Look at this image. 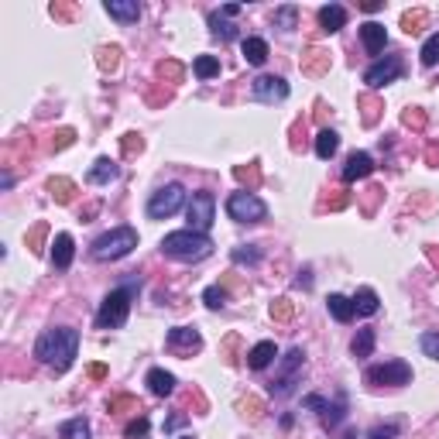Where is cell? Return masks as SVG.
I'll use <instances>...</instances> for the list:
<instances>
[{"mask_svg":"<svg viewBox=\"0 0 439 439\" xmlns=\"http://www.w3.org/2000/svg\"><path fill=\"white\" fill-rule=\"evenodd\" d=\"M79 350V333L73 326H58V330H45V333L38 336V343H35V357L42 364H49L55 367V374H62V371H69V364L76 357Z\"/></svg>","mask_w":439,"mask_h":439,"instance_id":"1","label":"cell"},{"mask_svg":"<svg viewBox=\"0 0 439 439\" xmlns=\"http://www.w3.org/2000/svg\"><path fill=\"white\" fill-rule=\"evenodd\" d=\"M161 254H168V258H175V261H203L213 254V240H209L206 233H196V230L165 233Z\"/></svg>","mask_w":439,"mask_h":439,"instance_id":"2","label":"cell"},{"mask_svg":"<svg viewBox=\"0 0 439 439\" xmlns=\"http://www.w3.org/2000/svg\"><path fill=\"white\" fill-rule=\"evenodd\" d=\"M137 247V230L134 227H113L110 233L93 240V258L97 261H120L128 258L130 251Z\"/></svg>","mask_w":439,"mask_h":439,"instance_id":"3","label":"cell"},{"mask_svg":"<svg viewBox=\"0 0 439 439\" xmlns=\"http://www.w3.org/2000/svg\"><path fill=\"white\" fill-rule=\"evenodd\" d=\"M130 299H134V282L124 285V288H113L100 302V312H97V326L100 330H117L124 326L130 316Z\"/></svg>","mask_w":439,"mask_h":439,"instance_id":"4","label":"cell"},{"mask_svg":"<svg viewBox=\"0 0 439 439\" xmlns=\"http://www.w3.org/2000/svg\"><path fill=\"white\" fill-rule=\"evenodd\" d=\"M364 381L371 388H405L412 385V367L405 361H385V364H374L364 371Z\"/></svg>","mask_w":439,"mask_h":439,"instance_id":"5","label":"cell"},{"mask_svg":"<svg viewBox=\"0 0 439 439\" xmlns=\"http://www.w3.org/2000/svg\"><path fill=\"white\" fill-rule=\"evenodd\" d=\"M227 216L237 220V223H261L268 216V206H264L261 196L244 189V192H233L230 199H227Z\"/></svg>","mask_w":439,"mask_h":439,"instance_id":"6","label":"cell"},{"mask_svg":"<svg viewBox=\"0 0 439 439\" xmlns=\"http://www.w3.org/2000/svg\"><path fill=\"white\" fill-rule=\"evenodd\" d=\"M182 203H185V189L179 182H168V185L155 189V196L148 199V216L152 220H168L182 209Z\"/></svg>","mask_w":439,"mask_h":439,"instance_id":"7","label":"cell"},{"mask_svg":"<svg viewBox=\"0 0 439 439\" xmlns=\"http://www.w3.org/2000/svg\"><path fill=\"white\" fill-rule=\"evenodd\" d=\"M185 216H189V230L196 233H206L213 227V216H216V199H213V192H192V199H189V206H185Z\"/></svg>","mask_w":439,"mask_h":439,"instance_id":"8","label":"cell"},{"mask_svg":"<svg viewBox=\"0 0 439 439\" xmlns=\"http://www.w3.org/2000/svg\"><path fill=\"white\" fill-rule=\"evenodd\" d=\"M405 76V62H402V55H385V58H378L374 66H367V73H364V82L371 86V89H381L388 82H395V79Z\"/></svg>","mask_w":439,"mask_h":439,"instance_id":"9","label":"cell"},{"mask_svg":"<svg viewBox=\"0 0 439 439\" xmlns=\"http://www.w3.org/2000/svg\"><path fill=\"white\" fill-rule=\"evenodd\" d=\"M302 364H306V354H302L299 347H292V350L285 354V361H282V374L271 381V395H278V398L292 395V391H295V378H299V371H302Z\"/></svg>","mask_w":439,"mask_h":439,"instance_id":"10","label":"cell"},{"mask_svg":"<svg viewBox=\"0 0 439 439\" xmlns=\"http://www.w3.org/2000/svg\"><path fill=\"white\" fill-rule=\"evenodd\" d=\"M165 347L175 357H192L196 350H203V336H199V330H192V326H172L168 336H165Z\"/></svg>","mask_w":439,"mask_h":439,"instance_id":"11","label":"cell"},{"mask_svg":"<svg viewBox=\"0 0 439 439\" xmlns=\"http://www.w3.org/2000/svg\"><path fill=\"white\" fill-rule=\"evenodd\" d=\"M251 93L258 104H282L288 100V82L282 76H258L251 82Z\"/></svg>","mask_w":439,"mask_h":439,"instance_id":"12","label":"cell"},{"mask_svg":"<svg viewBox=\"0 0 439 439\" xmlns=\"http://www.w3.org/2000/svg\"><path fill=\"white\" fill-rule=\"evenodd\" d=\"M330 66H333V58H330V52L326 49H319V45H309L306 52H302V58H299V69H302V76H326L330 73Z\"/></svg>","mask_w":439,"mask_h":439,"instance_id":"13","label":"cell"},{"mask_svg":"<svg viewBox=\"0 0 439 439\" xmlns=\"http://www.w3.org/2000/svg\"><path fill=\"white\" fill-rule=\"evenodd\" d=\"M371 172H374V158L367 155V152H354V155L347 158V165H343L340 179H343V182H361V179H367Z\"/></svg>","mask_w":439,"mask_h":439,"instance_id":"14","label":"cell"},{"mask_svg":"<svg viewBox=\"0 0 439 439\" xmlns=\"http://www.w3.org/2000/svg\"><path fill=\"white\" fill-rule=\"evenodd\" d=\"M73 254H76V240L73 233H55V244H52V264L58 271H66L73 264Z\"/></svg>","mask_w":439,"mask_h":439,"instance_id":"15","label":"cell"},{"mask_svg":"<svg viewBox=\"0 0 439 439\" xmlns=\"http://www.w3.org/2000/svg\"><path fill=\"white\" fill-rule=\"evenodd\" d=\"M361 42H364V49H367L371 55H381V52H385V45H388L385 25H378V21H367V25H361Z\"/></svg>","mask_w":439,"mask_h":439,"instance_id":"16","label":"cell"},{"mask_svg":"<svg viewBox=\"0 0 439 439\" xmlns=\"http://www.w3.org/2000/svg\"><path fill=\"white\" fill-rule=\"evenodd\" d=\"M45 189H49V196H52L55 203H62V206H69L73 199H76V182L66 179V175H52V179L45 182Z\"/></svg>","mask_w":439,"mask_h":439,"instance_id":"17","label":"cell"},{"mask_svg":"<svg viewBox=\"0 0 439 439\" xmlns=\"http://www.w3.org/2000/svg\"><path fill=\"white\" fill-rule=\"evenodd\" d=\"M275 357H278V347H275L271 340H261V343H254V347L247 350V367H251V371H264Z\"/></svg>","mask_w":439,"mask_h":439,"instance_id":"18","label":"cell"},{"mask_svg":"<svg viewBox=\"0 0 439 439\" xmlns=\"http://www.w3.org/2000/svg\"><path fill=\"white\" fill-rule=\"evenodd\" d=\"M319 27L326 31V35H336L340 27L347 25V7H340V4H326V7H319Z\"/></svg>","mask_w":439,"mask_h":439,"instance_id":"19","label":"cell"},{"mask_svg":"<svg viewBox=\"0 0 439 439\" xmlns=\"http://www.w3.org/2000/svg\"><path fill=\"white\" fill-rule=\"evenodd\" d=\"M144 381H148V391L158 395V398H168V395L175 391V374H168L165 367H152Z\"/></svg>","mask_w":439,"mask_h":439,"instance_id":"20","label":"cell"},{"mask_svg":"<svg viewBox=\"0 0 439 439\" xmlns=\"http://www.w3.org/2000/svg\"><path fill=\"white\" fill-rule=\"evenodd\" d=\"M106 14L117 18L120 25H134L141 18V7H137V0H106Z\"/></svg>","mask_w":439,"mask_h":439,"instance_id":"21","label":"cell"},{"mask_svg":"<svg viewBox=\"0 0 439 439\" xmlns=\"http://www.w3.org/2000/svg\"><path fill=\"white\" fill-rule=\"evenodd\" d=\"M117 175H120V168H117V161H110V158H97L86 179L93 182V185H110V182L117 179Z\"/></svg>","mask_w":439,"mask_h":439,"instance_id":"22","label":"cell"},{"mask_svg":"<svg viewBox=\"0 0 439 439\" xmlns=\"http://www.w3.org/2000/svg\"><path fill=\"white\" fill-rule=\"evenodd\" d=\"M350 302H354V312H357V316H374V312L381 309V299H378V292H374V288H367V285H364V288H357V295H354Z\"/></svg>","mask_w":439,"mask_h":439,"instance_id":"23","label":"cell"},{"mask_svg":"<svg viewBox=\"0 0 439 439\" xmlns=\"http://www.w3.org/2000/svg\"><path fill=\"white\" fill-rule=\"evenodd\" d=\"M240 52H244V62H247V66H264V62H268V42H264V38H244Z\"/></svg>","mask_w":439,"mask_h":439,"instance_id":"24","label":"cell"},{"mask_svg":"<svg viewBox=\"0 0 439 439\" xmlns=\"http://www.w3.org/2000/svg\"><path fill=\"white\" fill-rule=\"evenodd\" d=\"M326 309H330V316H333L336 323H350L357 312H354V302L347 299V295H340V292H333L330 299H326Z\"/></svg>","mask_w":439,"mask_h":439,"instance_id":"25","label":"cell"},{"mask_svg":"<svg viewBox=\"0 0 439 439\" xmlns=\"http://www.w3.org/2000/svg\"><path fill=\"white\" fill-rule=\"evenodd\" d=\"M357 106H361V117H364L367 128H374L378 117H381V110H385V104H381L374 93H361V97H357Z\"/></svg>","mask_w":439,"mask_h":439,"instance_id":"26","label":"cell"},{"mask_svg":"<svg viewBox=\"0 0 439 439\" xmlns=\"http://www.w3.org/2000/svg\"><path fill=\"white\" fill-rule=\"evenodd\" d=\"M319 419H323V426H326V429H336V426L347 419V398H343V395H336V402H326V409L319 412Z\"/></svg>","mask_w":439,"mask_h":439,"instance_id":"27","label":"cell"},{"mask_svg":"<svg viewBox=\"0 0 439 439\" xmlns=\"http://www.w3.org/2000/svg\"><path fill=\"white\" fill-rule=\"evenodd\" d=\"M336 148H340V134H336V130L323 128L316 134V155L323 158V161H330V158L336 155Z\"/></svg>","mask_w":439,"mask_h":439,"instance_id":"28","label":"cell"},{"mask_svg":"<svg viewBox=\"0 0 439 439\" xmlns=\"http://www.w3.org/2000/svg\"><path fill=\"white\" fill-rule=\"evenodd\" d=\"M58 439H93L89 433V422L79 415V419H69V422H62L58 426Z\"/></svg>","mask_w":439,"mask_h":439,"instance_id":"29","label":"cell"},{"mask_svg":"<svg viewBox=\"0 0 439 439\" xmlns=\"http://www.w3.org/2000/svg\"><path fill=\"white\" fill-rule=\"evenodd\" d=\"M233 179L240 182V185H247V192H254L261 185V165L258 161H251V165H237L233 168Z\"/></svg>","mask_w":439,"mask_h":439,"instance_id":"30","label":"cell"},{"mask_svg":"<svg viewBox=\"0 0 439 439\" xmlns=\"http://www.w3.org/2000/svg\"><path fill=\"white\" fill-rule=\"evenodd\" d=\"M350 354H354L357 361L371 357V354H374V330H357L354 343H350Z\"/></svg>","mask_w":439,"mask_h":439,"instance_id":"31","label":"cell"},{"mask_svg":"<svg viewBox=\"0 0 439 439\" xmlns=\"http://www.w3.org/2000/svg\"><path fill=\"white\" fill-rule=\"evenodd\" d=\"M426 21H429V11H426V7L405 11V14H402V31H405V35H419Z\"/></svg>","mask_w":439,"mask_h":439,"instance_id":"32","label":"cell"},{"mask_svg":"<svg viewBox=\"0 0 439 439\" xmlns=\"http://www.w3.org/2000/svg\"><path fill=\"white\" fill-rule=\"evenodd\" d=\"M45 237H49V223H45V220H38V223L27 230V237H25L27 251H31V254H42V251H45Z\"/></svg>","mask_w":439,"mask_h":439,"instance_id":"33","label":"cell"},{"mask_svg":"<svg viewBox=\"0 0 439 439\" xmlns=\"http://www.w3.org/2000/svg\"><path fill=\"white\" fill-rule=\"evenodd\" d=\"M106 409H110V415H124V412H141V402L134 398V395H113L110 402H106Z\"/></svg>","mask_w":439,"mask_h":439,"instance_id":"34","label":"cell"},{"mask_svg":"<svg viewBox=\"0 0 439 439\" xmlns=\"http://www.w3.org/2000/svg\"><path fill=\"white\" fill-rule=\"evenodd\" d=\"M97 66H100L104 73H117V66H120V49H117V45L97 49Z\"/></svg>","mask_w":439,"mask_h":439,"instance_id":"35","label":"cell"},{"mask_svg":"<svg viewBox=\"0 0 439 439\" xmlns=\"http://www.w3.org/2000/svg\"><path fill=\"white\" fill-rule=\"evenodd\" d=\"M192 73H196L199 79L220 76V58H216V55H199V58L192 62Z\"/></svg>","mask_w":439,"mask_h":439,"instance_id":"36","label":"cell"},{"mask_svg":"<svg viewBox=\"0 0 439 439\" xmlns=\"http://www.w3.org/2000/svg\"><path fill=\"white\" fill-rule=\"evenodd\" d=\"M275 27H282V31H292V27H299V7L295 4H285L275 11Z\"/></svg>","mask_w":439,"mask_h":439,"instance_id":"37","label":"cell"},{"mask_svg":"<svg viewBox=\"0 0 439 439\" xmlns=\"http://www.w3.org/2000/svg\"><path fill=\"white\" fill-rule=\"evenodd\" d=\"M209 27H213V35H216L220 42H230L233 35H237V27H233L230 21L220 14V11H213V14H209Z\"/></svg>","mask_w":439,"mask_h":439,"instance_id":"38","label":"cell"},{"mask_svg":"<svg viewBox=\"0 0 439 439\" xmlns=\"http://www.w3.org/2000/svg\"><path fill=\"white\" fill-rule=\"evenodd\" d=\"M155 73L161 79H168V82H182V79H185V66H182V62H175V58H165V62H158Z\"/></svg>","mask_w":439,"mask_h":439,"instance_id":"39","label":"cell"},{"mask_svg":"<svg viewBox=\"0 0 439 439\" xmlns=\"http://www.w3.org/2000/svg\"><path fill=\"white\" fill-rule=\"evenodd\" d=\"M292 316H295V302H292L288 295H278V299L271 302V319H275V323H288Z\"/></svg>","mask_w":439,"mask_h":439,"instance_id":"40","label":"cell"},{"mask_svg":"<svg viewBox=\"0 0 439 439\" xmlns=\"http://www.w3.org/2000/svg\"><path fill=\"white\" fill-rule=\"evenodd\" d=\"M230 258H233V264H258L261 251H258V244H240V247L230 251Z\"/></svg>","mask_w":439,"mask_h":439,"instance_id":"41","label":"cell"},{"mask_svg":"<svg viewBox=\"0 0 439 439\" xmlns=\"http://www.w3.org/2000/svg\"><path fill=\"white\" fill-rule=\"evenodd\" d=\"M237 409H240V415H244V419L258 422L261 415H264V402H261V398H254V395H247V398H240V402H237Z\"/></svg>","mask_w":439,"mask_h":439,"instance_id":"42","label":"cell"},{"mask_svg":"<svg viewBox=\"0 0 439 439\" xmlns=\"http://www.w3.org/2000/svg\"><path fill=\"white\" fill-rule=\"evenodd\" d=\"M419 62H422V66H436L439 62V31L436 35H429L426 45L419 49Z\"/></svg>","mask_w":439,"mask_h":439,"instance_id":"43","label":"cell"},{"mask_svg":"<svg viewBox=\"0 0 439 439\" xmlns=\"http://www.w3.org/2000/svg\"><path fill=\"white\" fill-rule=\"evenodd\" d=\"M237 347H240V333H230L223 343H220V357L230 364V367H237L240 364V357H237Z\"/></svg>","mask_w":439,"mask_h":439,"instance_id":"44","label":"cell"},{"mask_svg":"<svg viewBox=\"0 0 439 439\" xmlns=\"http://www.w3.org/2000/svg\"><path fill=\"white\" fill-rule=\"evenodd\" d=\"M426 120H429V117H426V110H422V106H409V110H402V124H405V128L422 130V128H426Z\"/></svg>","mask_w":439,"mask_h":439,"instance_id":"45","label":"cell"},{"mask_svg":"<svg viewBox=\"0 0 439 439\" xmlns=\"http://www.w3.org/2000/svg\"><path fill=\"white\" fill-rule=\"evenodd\" d=\"M227 299H230V295H227V288H220V285H209L206 292H203V302H206L209 309H223Z\"/></svg>","mask_w":439,"mask_h":439,"instance_id":"46","label":"cell"},{"mask_svg":"<svg viewBox=\"0 0 439 439\" xmlns=\"http://www.w3.org/2000/svg\"><path fill=\"white\" fill-rule=\"evenodd\" d=\"M120 148H124V155H128V158L141 155V152H144V137L130 130V134H124V137H120Z\"/></svg>","mask_w":439,"mask_h":439,"instance_id":"47","label":"cell"},{"mask_svg":"<svg viewBox=\"0 0 439 439\" xmlns=\"http://www.w3.org/2000/svg\"><path fill=\"white\" fill-rule=\"evenodd\" d=\"M148 429H152L148 415H137V419L130 422L128 429H124V436H128V439H141V436H148Z\"/></svg>","mask_w":439,"mask_h":439,"instance_id":"48","label":"cell"},{"mask_svg":"<svg viewBox=\"0 0 439 439\" xmlns=\"http://www.w3.org/2000/svg\"><path fill=\"white\" fill-rule=\"evenodd\" d=\"M419 347H422V354H426V357L439 361V333H422V336H419Z\"/></svg>","mask_w":439,"mask_h":439,"instance_id":"49","label":"cell"},{"mask_svg":"<svg viewBox=\"0 0 439 439\" xmlns=\"http://www.w3.org/2000/svg\"><path fill=\"white\" fill-rule=\"evenodd\" d=\"M69 144H76V130L73 128H62L52 134V152H62V148H69Z\"/></svg>","mask_w":439,"mask_h":439,"instance_id":"50","label":"cell"},{"mask_svg":"<svg viewBox=\"0 0 439 439\" xmlns=\"http://www.w3.org/2000/svg\"><path fill=\"white\" fill-rule=\"evenodd\" d=\"M52 18H58V21H73V18H76V4H58V0H55Z\"/></svg>","mask_w":439,"mask_h":439,"instance_id":"51","label":"cell"},{"mask_svg":"<svg viewBox=\"0 0 439 439\" xmlns=\"http://www.w3.org/2000/svg\"><path fill=\"white\" fill-rule=\"evenodd\" d=\"M398 436V426L391 422V426H374L371 433H367V439H395Z\"/></svg>","mask_w":439,"mask_h":439,"instance_id":"52","label":"cell"},{"mask_svg":"<svg viewBox=\"0 0 439 439\" xmlns=\"http://www.w3.org/2000/svg\"><path fill=\"white\" fill-rule=\"evenodd\" d=\"M426 165H429V168H439V141H429V148H426Z\"/></svg>","mask_w":439,"mask_h":439,"instance_id":"53","label":"cell"},{"mask_svg":"<svg viewBox=\"0 0 439 439\" xmlns=\"http://www.w3.org/2000/svg\"><path fill=\"white\" fill-rule=\"evenodd\" d=\"M302 405L312 409V412H323V409H326V398H323V395H309V398H302Z\"/></svg>","mask_w":439,"mask_h":439,"instance_id":"54","label":"cell"},{"mask_svg":"<svg viewBox=\"0 0 439 439\" xmlns=\"http://www.w3.org/2000/svg\"><path fill=\"white\" fill-rule=\"evenodd\" d=\"M93 381H104L106 378V364H89V371H86Z\"/></svg>","mask_w":439,"mask_h":439,"instance_id":"55","label":"cell"},{"mask_svg":"<svg viewBox=\"0 0 439 439\" xmlns=\"http://www.w3.org/2000/svg\"><path fill=\"white\" fill-rule=\"evenodd\" d=\"M347 203H350V192H340V196H333V199H330L326 206H330V209H343Z\"/></svg>","mask_w":439,"mask_h":439,"instance_id":"56","label":"cell"},{"mask_svg":"<svg viewBox=\"0 0 439 439\" xmlns=\"http://www.w3.org/2000/svg\"><path fill=\"white\" fill-rule=\"evenodd\" d=\"M295 285H299V288H312V271H309V268H302V271H299Z\"/></svg>","mask_w":439,"mask_h":439,"instance_id":"57","label":"cell"},{"mask_svg":"<svg viewBox=\"0 0 439 439\" xmlns=\"http://www.w3.org/2000/svg\"><path fill=\"white\" fill-rule=\"evenodd\" d=\"M179 426H185V415L182 412H175L168 422H165V433H172V429H179Z\"/></svg>","mask_w":439,"mask_h":439,"instance_id":"58","label":"cell"},{"mask_svg":"<svg viewBox=\"0 0 439 439\" xmlns=\"http://www.w3.org/2000/svg\"><path fill=\"white\" fill-rule=\"evenodd\" d=\"M381 7H385L381 0H364V4H361V11H364V14H378Z\"/></svg>","mask_w":439,"mask_h":439,"instance_id":"59","label":"cell"},{"mask_svg":"<svg viewBox=\"0 0 439 439\" xmlns=\"http://www.w3.org/2000/svg\"><path fill=\"white\" fill-rule=\"evenodd\" d=\"M240 11H244L240 4H223V7H220V14H223V18H237Z\"/></svg>","mask_w":439,"mask_h":439,"instance_id":"60","label":"cell"},{"mask_svg":"<svg viewBox=\"0 0 439 439\" xmlns=\"http://www.w3.org/2000/svg\"><path fill=\"white\" fill-rule=\"evenodd\" d=\"M11 185H14V175L4 168V175H0V189H11Z\"/></svg>","mask_w":439,"mask_h":439,"instance_id":"61","label":"cell"},{"mask_svg":"<svg viewBox=\"0 0 439 439\" xmlns=\"http://www.w3.org/2000/svg\"><path fill=\"white\" fill-rule=\"evenodd\" d=\"M343 439H357V433H347V436H343Z\"/></svg>","mask_w":439,"mask_h":439,"instance_id":"62","label":"cell"},{"mask_svg":"<svg viewBox=\"0 0 439 439\" xmlns=\"http://www.w3.org/2000/svg\"><path fill=\"white\" fill-rule=\"evenodd\" d=\"M182 439H192V436H182Z\"/></svg>","mask_w":439,"mask_h":439,"instance_id":"63","label":"cell"}]
</instances>
